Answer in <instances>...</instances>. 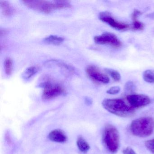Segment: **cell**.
I'll return each mask as SVG.
<instances>
[{
  "mask_svg": "<svg viewBox=\"0 0 154 154\" xmlns=\"http://www.w3.org/2000/svg\"><path fill=\"white\" fill-rule=\"evenodd\" d=\"M22 2L29 8L46 14H49L55 10L68 8L72 7L69 2L64 1L49 2L26 0L22 1Z\"/></svg>",
  "mask_w": 154,
  "mask_h": 154,
  "instance_id": "obj_1",
  "label": "cell"
},
{
  "mask_svg": "<svg viewBox=\"0 0 154 154\" xmlns=\"http://www.w3.org/2000/svg\"><path fill=\"white\" fill-rule=\"evenodd\" d=\"M102 104L106 110L119 117H130L134 114V109L121 99H104Z\"/></svg>",
  "mask_w": 154,
  "mask_h": 154,
  "instance_id": "obj_2",
  "label": "cell"
},
{
  "mask_svg": "<svg viewBox=\"0 0 154 154\" xmlns=\"http://www.w3.org/2000/svg\"><path fill=\"white\" fill-rule=\"evenodd\" d=\"M131 131L134 136L146 137L151 135L154 130V119L152 117H141L134 120L130 126Z\"/></svg>",
  "mask_w": 154,
  "mask_h": 154,
  "instance_id": "obj_3",
  "label": "cell"
},
{
  "mask_svg": "<svg viewBox=\"0 0 154 154\" xmlns=\"http://www.w3.org/2000/svg\"><path fill=\"white\" fill-rule=\"evenodd\" d=\"M103 140L106 148L114 154L118 151L119 147L120 136L116 127L109 124L105 127L103 135Z\"/></svg>",
  "mask_w": 154,
  "mask_h": 154,
  "instance_id": "obj_4",
  "label": "cell"
},
{
  "mask_svg": "<svg viewBox=\"0 0 154 154\" xmlns=\"http://www.w3.org/2000/svg\"><path fill=\"white\" fill-rule=\"evenodd\" d=\"M41 86L44 88L42 99L45 100H52L64 93V89L62 86L59 85L54 84L49 81L41 83Z\"/></svg>",
  "mask_w": 154,
  "mask_h": 154,
  "instance_id": "obj_5",
  "label": "cell"
},
{
  "mask_svg": "<svg viewBox=\"0 0 154 154\" xmlns=\"http://www.w3.org/2000/svg\"><path fill=\"white\" fill-rule=\"evenodd\" d=\"M94 41L98 45H109L113 47L119 48L122 46V42L114 34L105 32L100 35L94 37Z\"/></svg>",
  "mask_w": 154,
  "mask_h": 154,
  "instance_id": "obj_6",
  "label": "cell"
},
{
  "mask_svg": "<svg viewBox=\"0 0 154 154\" xmlns=\"http://www.w3.org/2000/svg\"><path fill=\"white\" fill-rule=\"evenodd\" d=\"M127 100L132 109L142 108L150 103V98L143 94H130L127 96Z\"/></svg>",
  "mask_w": 154,
  "mask_h": 154,
  "instance_id": "obj_7",
  "label": "cell"
},
{
  "mask_svg": "<svg viewBox=\"0 0 154 154\" xmlns=\"http://www.w3.org/2000/svg\"><path fill=\"white\" fill-rule=\"evenodd\" d=\"M99 19L103 22L107 23L109 26L117 30H126L130 27L129 25L128 24L117 21L107 11L101 12L99 14Z\"/></svg>",
  "mask_w": 154,
  "mask_h": 154,
  "instance_id": "obj_8",
  "label": "cell"
},
{
  "mask_svg": "<svg viewBox=\"0 0 154 154\" xmlns=\"http://www.w3.org/2000/svg\"><path fill=\"white\" fill-rule=\"evenodd\" d=\"M86 73L93 80L100 83H109V78L106 75L102 73L96 66H90L86 69Z\"/></svg>",
  "mask_w": 154,
  "mask_h": 154,
  "instance_id": "obj_9",
  "label": "cell"
},
{
  "mask_svg": "<svg viewBox=\"0 0 154 154\" xmlns=\"http://www.w3.org/2000/svg\"><path fill=\"white\" fill-rule=\"evenodd\" d=\"M48 138L51 141L57 143H64L67 140L65 133L60 129H55L51 131L48 135Z\"/></svg>",
  "mask_w": 154,
  "mask_h": 154,
  "instance_id": "obj_10",
  "label": "cell"
},
{
  "mask_svg": "<svg viewBox=\"0 0 154 154\" xmlns=\"http://www.w3.org/2000/svg\"><path fill=\"white\" fill-rule=\"evenodd\" d=\"M0 5L2 10V13L5 16L9 17L14 13V8L8 2L1 1L0 2Z\"/></svg>",
  "mask_w": 154,
  "mask_h": 154,
  "instance_id": "obj_11",
  "label": "cell"
},
{
  "mask_svg": "<svg viewBox=\"0 0 154 154\" xmlns=\"http://www.w3.org/2000/svg\"><path fill=\"white\" fill-rule=\"evenodd\" d=\"M64 38L61 37L57 35L48 36L44 39L45 43L48 45H59L62 44L64 41Z\"/></svg>",
  "mask_w": 154,
  "mask_h": 154,
  "instance_id": "obj_12",
  "label": "cell"
},
{
  "mask_svg": "<svg viewBox=\"0 0 154 154\" xmlns=\"http://www.w3.org/2000/svg\"><path fill=\"white\" fill-rule=\"evenodd\" d=\"M76 145L80 151L83 153H86L90 149V145L82 137H79L76 140Z\"/></svg>",
  "mask_w": 154,
  "mask_h": 154,
  "instance_id": "obj_13",
  "label": "cell"
},
{
  "mask_svg": "<svg viewBox=\"0 0 154 154\" xmlns=\"http://www.w3.org/2000/svg\"><path fill=\"white\" fill-rule=\"evenodd\" d=\"M38 72V68L35 66H30L27 68L22 75V78L28 80L35 75Z\"/></svg>",
  "mask_w": 154,
  "mask_h": 154,
  "instance_id": "obj_14",
  "label": "cell"
},
{
  "mask_svg": "<svg viewBox=\"0 0 154 154\" xmlns=\"http://www.w3.org/2000/svg\"><path fill=\"white\" fill-rule=\"evenodd\" d=\"M4 70L7 75H11L13 72V63L12 59L9 57L6 58L4 62Z\"/></svg>",
  "mask_w": 154,
  "mask_h": 154,
  "instance_id": "obj_15",
  "label": "cell"
},
{
  "mask_svg": "<svg viewBox=\"0 0 154 154\" xmlns=\"http://www.w3.org/2000/svg\"><path fill=\"white\" fill-rule=\"evenodd\" d=\"M144 81L149 83H154V70H147L143 74Z\"/></svg>",
  "mask_w": 154,
  "mask_h": 154,
  "instance_id": "obj_16",
  "label": "cell"
},
{
  "mask_svg": "<svg viewBox=\"0 0 154 154\" xmlns=\"http://www.w3.org/2000/svg\"><path fill=\"white\" fill-rule=\"evenodd\" d=\"M105 71L115 82H119L120 80L121 75L118 71L109 68H105Z\"/></svg>",
  "mask_w": 154,
  "mask_h": 154,
  "instance_id": "obj_17",
  "label": "cell"
},
{
  "mask_svg": "<svg viewBox=\"0 0 154 154\" xmlns=\"http://www.w3.org/2000/svg\"><path fill=\"white\" fill-rule=\"evenodd\" d=\"M132 28L135 30H141L144 29L145 25L142 22L139 21L137 19L133 20Z\"/></svg>",
  "mask_w": 154,
  "mask_h": 154,
  "instance_id": "obj_18",
  "label": "cell"
},
{
  "mask_svg": "<svg viewBox=\"0 0 154 154\" xmlns=\"http://www.w3.org/2000/svg\"><path fill=\"white\" fill-rule=\"evenodd\" d=\"M145 145L149 151L154 154V139L146 141Z\"/></svg>",
  "mask_w": 154,
  "mask_h": 154,
  "instance_id": "obj_19",
  "label": "cell"
},
{
  "mask_svg": "<svg viewBox=\"0 0 154 154\" xmlns=\"http://www.w3.org/2000/svg\"><path fill=\"white\" fill-rule=\"evenodd\" d=\"M120 91V88L119 86H112L107 91V93L112 95H115L119 94Z\"/></svg>",
  "mask_w": 154,
  "mask_h": 154,
  "instance_id": "obj_20",
  "label": "cell"
},
{
  "mask_svg": "<svg viewBox=\"0 0 154 154\" xmlns=\"http://www.w3.org/2000/svg\"><path fill=\"white\" fill-rule=\"evenodd\" d=\"M125 89L128 91H133L136 89V86L133 82L129 81L126 83L125 85Z\"/></svg>",
  "mask_w": 154,
  "mask_h": 154,
  "instance_id": "obj_21",
  "label": "cell"
},
{
  "mask_svg": "<svg viewBox=\"0 0 154 154\" xmlns=\"http://www.w3.org/2000/svg\"><path fill=\"white\" fill-rule=\"evenodd\" d=\"M141 14H142V12L140 11L137 9L134 10L132 15H131L132 20H134L137 19L138 17L141 15Z\"/></svg>",
  "mask_w": 154,
  "mask_h": 154,
  "instance_id": "obj_22",
  "label": "cell"
},
{
  "mask_svg": "<svg viewBox=\"0 0 154 154\" xmlns=\"http://www.w3.org/2000/svg\"><path fill=\"white\" fill-rule=\"evenodd\" d=\"M123 154H137L135 151L130 147H127L122 151Z\"/></svg>",
  "mask_w": 154,
  "mask_h": 154,
  "instance_id": "obj_23",
  "label": "cell"
}]
</instances>
